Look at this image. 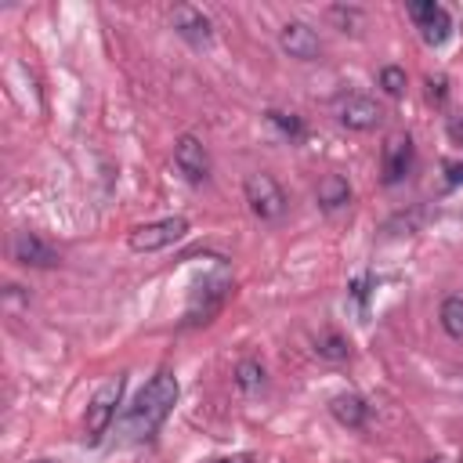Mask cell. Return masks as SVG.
Wrapping results in <instances>:
<instances>
[{
	"mask_svg": "<svg viewBox=\"0 0 463 463\" xmlns=\"http://www.w3.org/2000/svg\"><path fill=\"white\" fill-rule=\"evenodd\" d=\"M369 282H373V275H358V279L351 282V297H354L358 304H365V297H369Z\"/></svg>",
	"mask_w": 463,
	"mask_h": 463,
	"instance_id": "obj_23",
	"label": "cell"
},
{
	"mask_svg": "<svg viewBox=\"0 0 463 463\" xmlns=\"http://www.w3.org/2000/svg\"><path fill=\"white\" fill-rule=\"evenodd\" d=\"M228 289H232V279H228L224 271H217V275L203 279V282L192 289V300H188V311H184V326L210 322V318L221 311V304H224Z\"/></svg>",
	"mask_w": 463,
	"mask_h": 463,
	"instance_id": "obj_4",
	"label": "cell"
},
{
	"mask_svg": "<svg viewBox=\"0 0 463 463\" xmlns=\"http://www.w3.org/2000/svg\"><path fill=\"white\" fill-rule=\"evenodd\" d=\"M11 257L18 260V264H25V268H54L61 257H58V250L54 246H47L40 235H33V232H14V239H11Z\"/></svg>",
	"mask_w": 463,
	"mask_h": 463,
	"instance_id": "obj_11",
	"label": "cell"
},
{
	"mask_svg": "<svg viewBox=\"0 0 463 463\" xmlns=\"http://www.w3.org/2000/svg\"><path fill=\"white\" fill-rule=\"evenodd\" d=\"M329 18H333L344 33H358V25H362V11H358V7H344V4L329 7Z\"/></svg>",
	"mask_w": 463,
	"mask_h": 463,
	"instance_id": "obj_20",
	"label": "cell"
},
{
	"mask_svg": "<svg viewBox=\"0 0 463 463\" xmlns=\"http://www.w3.org/2000/svg\"><path fill=\"white\" fill-rule=\"evenodd\" d=\"M445 130H449V141L463 148V112H456V116H449V123H445Z\"/></svg>",
	"mask_w": 463,
	"mask_h": 463,
	"instance_id": "obj_22",
	"label": "cell"
},
{
	"mask_svg": "<svg viewBox=\"0 0 463 463\" xmlns=\"http://www.w3.org/2000/svg\"><path fill=\"white\" fill-rule=\"evenodd\" d=\"M427 98H430L434 105H445V98H449V80H445V76H430V80H427Z\"/></svg>",
	"mask_w": 463,
	"mask_h": 463,
	"instance_id": "obj_21",
	"label": "cell"
},
{
	"mask_svg": "<svg viewBox=\"0 0 463 463\" xmlns=\"http://www.w3.org/2000/svg\"><path fill=\"white\" fill-rule=\"evenodd\" d=\"M409 18L416 22L420 36L427 47H441L449 36H452V14L434 4V0H420V4H409Z\"/></svg>",
	"mask_w": 463,
	"mask_h": 463,
	"instance_id": "obj_6",
	"label": "cell"
},
{
	"mask_svg": "<svg viewBox=\"0 0 463 463\" xmlns=\"http://www.w3.org/2000/svg\"><path fill=\"white\" fill-rule=\"evenodd\" d=\"M376 80H380V87H383V94H391V98H398V94H405V69H398V65H383Z\"/></svg>",
	"mask_w": 463,
	"mask_h": 463,
	"instance_id": "obj_19",
	"label": "cell"
},
{
	"mask_svg": "<svg viewBox=\"0 0 463 463\" xmlns=\"http://www.w3.org/2000/svg\"><path fill=\"white\" fill-rule=\"evenodd\" d=\"M463 184V163H449L445 166V188H456Z\"/></svg>",
	"mask_w": 463,
	"mask_h": 463,
	"instance_id": "obj_24",
	"label": "cell"
},
{
	"mask_svg": "<svg viewBox=\"0 0 463 463\" xmlns=\"http://www.w3.org/2000/svg\"><path fill=\"white\" fill-rule=\"evenodd\" d=\"M242 195L257 221H279L286 213V192L279 188L271 174H250L242 181Z\"/></svg>",
	"mask_w": 463,
	"mask_h": 463,
	"instance_id": "obj_3",
	"label": "cell"
},
{
	"mask_svg": "<svg viewBox=\"0 0 463 463\" xmlns=\"http://www.w3.org/2000/svg\"><path fill=\"white\" fill-rule=\"evenodd\" d=\"M36 463H47V459H36Z\"/></svg>",
	"mask_w": 463,
	"mask_h": 463,
	"instance_id": "obj_27",
	"label": "cell"
},
{
	"mask_svg": "<svg viewBox=\"0 0 463 463\" xmlns=\"http://www.w3.org/2000/svg\"><path fill=\"white\" fill-rule=\"evenodd\" d=\"M329 412H333L336 423H344V427H351V430H358V427L369 420L365 398H358V394H351V391L333 394V398H329Z\"/></svg>",
	"mask_w": 463,
	"mask_h": 463,
	"instance_id": "obj_13",
	"label": "cell"
},
{
	"mask_svg": "<svg viewBox=\"0 0 463 463\" xmlns=\"http://www.w3.org/2000/svg\"><path fill=\"white\" fill-rule=\"evenodd\" d=\"M177 394H181L177 376H174L170 369H159V373L145 383V391H137L134 405H127V412L119 416V430H123L127 438H134V441H141V438L156 434V430H159V423L174 412Z\"/></svg>",
	"mask_w": 463,
	"mask_h": 463,
	"instance_id": "obj_1",
	"label": "cell"
},
{
	"mask_svg": "<svg viewBox=\"0 0 463 463\" xmlns=\"http://www.w3.org/2000/svg\"><path fill=\"white\" fill-rule=\"evenodd\" d=\"M184 232H188V221L184 217H163V221H152V224L134 228L130 232V250L134 253H156V250H166L177 239H184Z\"/></svg>",
	"mask_w": 463,
	"mask_h": 463,
	"instance_id": "obj_5",
	"label": "cell"
},
{
	"mask_svg": "<svg viewBox=\"0 0 463 463\" xmlns=\"http://www.w3.org/2000/svg\"><path fill=\"white\" fill-rule=\"evenodd\" d=\"M336 119H340L347 130H373V127H380L383 109H380L373 98H365V94H347V98L336 105Z\"/></svg>",
	"mask_w": 463,
	"mask_h": 463,
	"instance_id": "obj_10",
	"label": "cell"
},
{
	"mask_svg": "<svg viewBox=\"0 0 463 463\" xmlns=\"http://www.w3.org/2000/svg\"><path fill=\"white\" fill-rule=\"evenodd\" d=\"M174 166L184 174L188 184H203L210 177V156H206L203 141L192 137V134L177 137V145H174Z\"/></svg>",
	"mask_w": 463,
	"mask_h": 463,
	"instance_id": "obj_8",
	"label": "cell"
},
{
	"mask_svg": "<svg viewBox=\"0 0 463 463\" xmlns=\"http://www.w3.org/2000/svg\"><path fill=\"white\" fill-rule=\"evenodd\" d=\"M279 47H282L289 58H297V61H315V58L322 54L318 33H315L311 25H304V22H286V25L279 29Z\"/></svg>",
	"mask_w": 463,
	"mask_h": 463,
	"instance_id": "obj_9",
	"label": "cell"
},
{
	"mask_svg": "<svg viewBox=\"0 0 463 463\" xmlns=\"http://www.w3.org/2000/svg\"><path fill=\"white\" fill-rule=\"evenodd\" d=\"M123 387H127V376L119 373V376L105 380V383L94 391V398H90V405H87V416H83V438H87L90 445H98L101 434L112 427L116 409H119V402H123Z\"/></svg>",
	"mask_w": 463,
	"mask_h": 463,
	"instance_id": "obj_2",
	"label": "cell"
},
{
	"mask_svg": "<svg viewBox=\"0 0 463 463\" xmlns=\"http://www.w3.org/2000/svg\"><path fill=\"white\" fill-rule=\"evenodd\" d=\"M315 199H318L322 210H340V206H347V203H351V184H347V177L326 174V177L318 181V188H315Z\"/></svg>",
	"mask_w": 463,
	"mask_h": 463,
	"instance_id": "obj_14",
	"label": "cell"
},
{
	"mask_svg": "<svg viewBox=\"0 0 463 463\" xmlns=\"http://www.w3.org/2000/svg\"><path fill=\"white\" fill-rule=\"evenodd\" d=\"M235 387H239L242 394H257V391L264 387V365L253 362V358H242V362L235 365Z\"/></svg>",
	"mask_w": 463,
	"mask_h": 463,
	"instance_id": "obj_15",
	"label": "cell"
},
{
	"mask_svg": "<svg viewBox=\"0 0 463 463\" xmlns=\"http://www.w3.org/2000/svg\"><path fill=\"white\" fill-rule=\"evenodd\" d=\"M412 137L409 134H398L383 145V184H398L405 181V174L412 170Z\"/></svg>",
	"mask_w": 463,
	"mask_h": 463,
	"instance_id": "obj_12",
	"label": "cell"
},
{
	"mask_svg": "<svg viewBox=\"0 0 463 463\" xmlns=\"http://www.w3.org/2000/svg\"><path fill=\"white\" fill-rule=\"evenodd\" d=\"M423 463H445V459H423Z\"/></svg>",
	"mask_w": 463,
	"mask_h": 463,
	"instance_id": "obj_26",
	"label": "cell"
},
{
	"mask_svg": "<svg viewBox=\"0 0 463 463\" xmlns=\"http://www.w3.org/2000/svg\"><path fill=\"white\" fill-rule=\"evenodd\" d=\"M170 25H174V33H177L181 40H188L192 47H210V43H213V25H210V18H206L199 7H192V4H177V7L170 11Z\"/></svg>",
	"mask_w": 463,
	"mask_h": 463,
	"instance_id": "obj_7",
	"label": "cell"
},
{
	"mask_svg": "<svg viewBox=\"0 0 463 463\" xmlns=\"http://www.w3.org/2000/svg\"><path fill=\"white\" fill-rule=\"evenodd\" d=\"M438 318H441V329L452 340H463V297H445Z\"/></svg>",
	"mask_w": 463,
	"mask_h": 463,
	"instance_id": "obj_16",
	"label": "cell"
},
{
	"mask_svg": "<svg viewBox=\"0 0 463 463\" xmlns=\"http://www.w3.org/2000/svg\"><path fill=\"white\" fill-rule=\"evenodd\" d=\"M268 123L279 127L289 141H300V137H304V119L293 116V112H279V109H271V112H268Z\"/></svg>",
	"mask_w": 463,
	"mask_h": 463,
	"instance_id": "obj_18",
	"label": "cell"
},
{
	"mask_svg": "<svg viewBox=\"0 0 463 463\" xmlns=\"http://www.w3.org/2000/svg\"><path fill=\"white\" fill-rule=\"evenodd\" d=\"M210 463H250V456H228V459H210Z\"/></svg>",
	"mask_w": 463,
	"mask_h": 463,
	"instance_id": "obj_25",
	"label": "cell"
},
{
	"mask_svg": "<svg viewBox=\"0 0 463 463\" xmlns=\"http://www.w3.org/2000/svg\"><path fill=\"white\" fill-rule=\"evenodd\" d=\"M315 351H318L322 358H329V362H344V358L351 354V344H347L340 333H326V336L315 340Z\"/></svg>",
	"mask_w": 463,
	"mask_h": 463,
	"instance_id": "obj_17",
	"label": "cell"
}]
</instances>
